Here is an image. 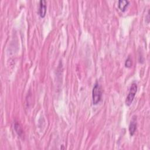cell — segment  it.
<instances>
[{"label": "cell", "instance_id": "obj_1", "mask_svg": "<svg viewBox=\"0 0 150 150\" xmlns=\"http://www.w3.org/2000/svg\"><path fill=\"white\" fill-rule=\"evenodd\" d=\"M102 98V89L100 85L96 82L92 91V101L94 105L98 104Z\"/></svg>", "mask_w": 150, "mask_h": 150}, {"label": "cell", "instance_id": "obj_2", "mask_svg": "<svg viewBox=\"0 0 150 150\" xmlns=\"http://www.w3.org/2000/svg\"><path fill=\"white\" fill-rule=\"evenodd\" d=\"M137 91V84L135 83H132L130 87L128 94L126 100H125V105H126L129 106L132 104V103L134 99Z\"/></svg>", "mask_w": 150, "mask_h": 150}, {"label": "cell", "instance_id": "obj_3", "mask_svg": "<svg viewBox=\"0 0 150 150\" xmlns=\"http://www.w3.org/2000/svg\"><path fill=\"white\" fill-rule=\"evenodd\" d=\"M38 13L41 18H44L46 13V1L41 0L39 1V7Z\"/></svg>", "mask_w": 150, "mask_h": 150}, {"label": "cell", "instance_id": "obj_4", "mask_svg": "<svg viewBox=\"0 0 150 150\" xmlns=\"http://www.w3.org/2000/svg\"><path fill=\"white\" fill-rule=\"evenodd\" d=\"M137 129V122H136V117L135 116L133 117L129 125V132L131 136H133L135 131Z\"/></svg>", "mask_w": 150, "mask_h": 150}, {"label": "cell", "instance_id": "obj_5", "mask_svg": "<svg viewBox=\"0 0 150 150\" xmlns=\"http://www.w3.org/2000/svg\"><path fill=\"white\" fill-rule=\"evenodd\" d=\"M129 4V1L127 0H120L118 1V8L121 11L124 12Z\"/></svg>", "mask_w": 150, "mask_h": 150}, {"label": "cell", "instance_id": "obj_6", "mask_svg": "<svg viewBox=\"0 0 150 150\" xmlns=\"http://www.w3.org/2000/svg\"><path fill=\"white\" fill-rule=\"evenodd\" d=\"M14 128H15V131L18 134V135L19 136L21 137L23 134V131H22V129L21 127L20 126L18 122H15L14 124Z\"/></svg>", "mask_w": 150, "mask_h": 150}, {"label": "cell", "instance_id": "obj_7", "mask_svg": "<svg viewBox=\"0 0 150 150\" xmlns=\"http://www.w3.org/2000/svg\"><path fill=\"white\" fill-rule=\"evenodd\" d=\"M125 66L127 68H129L132 66V60L129 56L128 57L125 62Z\"/></svg>", "mask_w": 150, "mask_h": 150}]
</instances>
